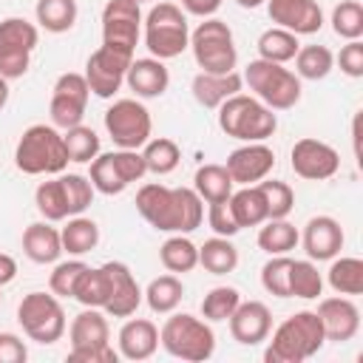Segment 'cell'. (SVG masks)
<instances>
[{
  "instance_id": "22",
  "label": "cell",
  "mask_w": 363,
  "mask_h": 363,
  "mask_svg": "<svg viewBox=\"0 0 363 363\" xmlns=\"http://www.w3.org/2000/svg\"><path fill=\"white\" fill-rule=\"evenodd\" d=\"M230 320V335L241 346H258L261 340L269 337L272 332V315L269 306L261 301H241L235 312L227 318Z\"/></svg>"
},
{
  "instance_id": "56",
  "label": "cell",
  "mask_w": 363,
  "mask_h": 363,
  "mask_svg": "<svg viewBox=\"0 0 363 363\" xmlns=\"http://www.w3.org/2000/svg\"><path fill=\"white\" fill-rule=\"evenodd\" d=\"M9 94H11V91H9V79H6V77H0V111L6 108V102H9Z\"/></svg>"
},
{
  "instance_id": "5",
  "label": "cell",
  "mask_w": 363,
  "mask_h": 363,
  "mask_svg": "<svg viewBox=\"0 0 363 363\" xmlns=\"http://www.w3.org/2000/svg\"><path fill=\"white\" fill-rule=\"evenodd\" d=\"M216 111H218V128L238 142H264L278 128V116L272 113V108H267L261 99L247 94H235L224 99Z\"/></svg>"
},
{
  "instance_id": "15",
  "label": "cell",
  "mask_w": 363,
  "mask_h": 363,
  "mask_svg": "<svg viewBox=\"0 0 363 363\" xmlns=\"http://www.w3.org/2000/svg\"><path fill=\"white\" fill-rule=\"evenodd\" d=\"M88 96H91V88L82 74H77V71L60 74V79L51 88V105H48L51 125L62 128V130L79 125L85 116V108H88Z\"/></svg>"
},
{
  "instance_id": "59",
  "label": "cell",
  "mask_w": 363,
  "mask_h": 363,
  "mask_svg": "<svg viewBox=\"0 0 363 363\" xmlns=\"http://www.w3.org/2000/svg\"><path fill=\"white\" fill-rule=\"evenodd\" d=\"M136 3H145V0H136Z\"/></svg>"
},
{
  "instance_id": "36",
  "label": "cell",
  "mask_w": 363,
  "mask_h": 363,
  "mask_svg": "<svg viewBox=\"0 0 363 363\" xmlns=\"http://www.w3.org/2000/svg\"><path fill=\"white\" fill-rule=\"evenodd\" d=\"M34 14H37L40 28L51 34H65L74 28L79 9H77V0H37Z\"/></svg>"
},
{
  "instance_id": "44",
  "label": "cell",
  "mask_w": 363,
  "mask_h": 363,
  "mask_svg": "<svg viewBox=\"0 0 363 363\" xmlns=\"http://www.w3.org/2000/svg\"><path fill=\"white\" fill-rule=\"evenodd\" d=\"M332 31L343 40L363 37V6L357 0H343L332 9Z\"/></svg>"
},
{
  "instance_id": "45",
  "label": "cell",
  "mask_w": 363,
  "mask_h": 363,
  "mask_svg": "<svg viewBox=\"0 0 363 363\" xmlns=\"http://www.w3.org/2000/svg\"><path fill=\"white\" fill-rule=\"evenodd\" d=\"M261 193H264V201H267V216L269 218H286L295 207V190L286 184V182H278V179H261L258 182Z\"/></svg>"
},
{
  "instance_id": "20",
  "label": "cell",
  "mask_w": 363,
  "mask_h": 363,
  "mask_svg": "<svg viewBox=\"0 0 363 363\" xmlns=\"http://www.w3.org/2000/svg\"><path fill=\"white\" fill-rule=\"evenodd\" d=\"M309 255V261H332L343 250V227L332 216H312L298 238Z\"/></svg>"
},
{
  "instance_id": "54",
  "label": "cell",
  "mask_w": 363,
  "mask_h": 363,
  "mask_svg": "<svg viewBox=\"0 0 363 363\" xmlns=\"http://www.w3.org/2000/svg\"><path fill=\"white\" fill-rule=\"evenodd\" d=\"M17 278V261L9 252H0V286L11 284Z\"/></svg>"
},
{
  "instance_id": "57",
  "label": "cell",
  "mask_w": 363,
  "mask_h": 363,
  "mask_svg": "<svg viewBox=\"0 0 363 363\" xmlns=\"http://www.w3.org/2000/svg\"><path fill=\"white\" fill-rule=\"evenodd\" d=\"M241 9H258L261 3H267V0H235Z\"/></svg>"
},
{
  "instance_id": "16",
  "label": "cell",
  "mask_w": 363,
  "mask_h": 363,
  "mask_svg": "<svg viewBox=\"0 0 363 363\" xmlns=\"http://www.w3.org/2000/svg\"><path fill=\"white\" fill-rule=\"evenodd\" d=\"M142 34V11L136 0H108L102 9V45L136 51Z\"/></svg>"
},
{
  "instance_id": "49",
  "label": "cell",
  "mask_w": 363,
  "mask_h": 363,
  "mask_svg": "<svg viewBox=\"0 0 363 363\" xmlns=\"http://www.w3.org/2000/svg\"><path fill=\"white\" fill-rule=\"evenodd\" d=\"M207 224L216 235H224V238H233L238 233V224L233 218V210H230V199L224 201H213L210 210H207Z\"/></svg>"
},
{
  "instance_id": "58",
  "label": "cell",
  "mask_w": 363,
  "mask_h": 363,
  "mask_svg": "<svg viewBox=\"0 0 363 363\" xmlns=\"http://www.w3.org/2000/svg\"><path fill=\"white\" fill-rule=\"evenodd\" d=\"M0 289H3V286H0ZM0 301H3V295H0Z\"/></svg>"
},
{
  "instance_id": "42",
  "label": "cell",
  "mask_w": 363,
  "mask_h": 363,
  "mask_svg": "<svg viewBox=\"0 0 363 363\" xmlns=\"http://www.w3.org/2000/svg\"><path fill=\"white\" fill-rule=\"evenodd\" d=\"M323 292V275L318 272L315 261H292L289 267V298H303V301H312Z\"/></svg>"
},
{
  "instance_id": "30",
  "label": "cell",
  "mask_w": 363,
  "mask_h": 363,
  "mask_svg": "<svg viewBox=\"0 0 363 363\" xmlns=\"http://www.w3.org/2000/svg\"><path fill=\"white\" fill-rule=\"evenodd\" d=\"M60 241H62V252L79 258L99 244V224L94 218H85L82 213L71 216L65 218V227L60 230Z\"/></svg>"
},
{
  "instance_id": "32",
  "label": "cell",
  "mask_w": 363,
  "mask_h": 363,
  "mask_svg": "<svg viewBox=\"0 0 363 363\" xmlns=\"http://www.w3.org/2000/svg\"><path fill=\"white\" fill-rule=\"evenodd\" d=\"M159 261L167 272H190L199 267V247L184 233H170V238L159 247Z\"/></svg>"
},
{
  "instance_id": "14",
  "label": "cell",
  "mask_w": 363,
  "mask_h": 363,
  "mask_svg": "<svg viewBox=\"0 0 363 363\" xmlns=\"http://www.w3.org/2000/svg\"><path fill=\"white\" fill-rule=\"evenodd\" d=\"M130 62H133L130 51H122V48H113V45H99L88 57L85 74H82L91 94H96L99 99H111L122 88Z\"/></svg>"
},
{
  "instance_id": "34",
  "label": "cell",
  "mask_w": 363,
  "mask_h": 363,
  "mask_svg": "<svg viewBox=\"0 0 363 363\" xmlns=\"http://www.w3.org/2000/svg\"><path fill=\"white\" fill-rule=\"evenodd\" d=\"M111 298V278H108V269L105 264L102 267H88L77 286H74V301H79L82 306H96V309H105Z\"/></svg>"
},
{
  "instance_id": "52",
  "label": "cell",
  "mask_w": 363,
  "mask_h": 363,
  "mask_svg": "<svg viewBox=\"0 0 363 363\" xmlns=\"http://www.w3.org/2000/svg\"><path fill=\"white\" fill-rule=\"evenodd\" d=\"M28 349L14 332H0V363H26Z\"/></svg>"
},
{
  "instance_id": "39",
  "label": "cell",
  "mask_w": 363,
  "mask_h": 363,
  "mask_svg": "<svg viewBox=\"0 0 363 363\" xmlns=\"http://www.w3.org/2000/svg\"><path fill=\"white\" fill-rule=\"evenodd\" d=\"M301 43H298V34L286 31V28H267L261 37H258V57L261 60H269V62H289L295 60Z\"/></svg>"
},
{
  "instance_id": "1",
  "label": "cell",
  "mask_w": 363,
  "mask_h": 363,
  "mask_svg": "<svg viewBox=\"0 0 363 363\" xmlns=\"http://www.w3.org/2000/svg\"><path fill=\"white\" fill-rule=\"evenodd\" d=\"M139 216L159 233H193L204 221V201L193 187H164L147 182L136 190Z\"/></svg>"
},
{
  "instance_id": "47",
  "label": "cell",
  "mask_w": 363,
  "mask_h": 363,
  "mask_svg": "<svg viewBox=\"0 0 363 363\" xmlns=\"http://www.w3.org/2000/svg\"><path fill=\"white\" fill-rule=\"evenodd\" d=\"M289 255H269V261L261 267V286L275 298H289Z\"/></svg>"
},
{
  "instance_id": "38",
  "label": "cell",
  "mask_w": 363,
  "mask_h": 363,
  "mask_svg": "<svg viewBox=\"0 0 363 363\" xmlns=\"http://www.w3.org/2000/svg\"><path fill=\"white\" fill-rule=\"evenodd\" d=\"M298 227L289 224L286 218H267V224L258 230V247L269 255H286L289 250L298 247Z\"/></svg>"
},
{
  "instance_id": "33",
  "label": "cell",
  "mask_w": 363,
  "mask_h": 363,
  "mask_svg": "<svg viewBox=\"0 0 363 363\" xmlns=\"http://www.w3.org/2000/svg\"><path fill=\"white\" fill-rule=\"evenodd\" d=\"M199 264L210 272V275H227L238 267V250L230 238L224 235H213L199 247Z\"/></svg>"
},
{
  "instance_id": "17",
  "label": "cell",
  "mask_w": 363,
  "mask_h": 363,
  "mask_svg": "<svg viewBox=\"0 0 363 363\" xmlns=\"http://www.w3.org/2000/svg\"><path fill=\"white\" fill-rule=\"evenodd\" d=\"M289 164H292L295 176H301L306 182H323V179H332L337 173L340 156L332 145H326L320 139H312V136H303L292 145Z\"/></svg>"
},
{
  "instance_id": "2",
  "label": "cell",
  "mask_w": 363,
  "mask_h": 363,
  "mask_svg": "<svg viewBox=\"0 0 363 363\" xmlns=\"http://www.w3.org/2000/svg\"><path fill=\"white\" fill-rule=\"evenodd\" d=\"M323 343H326V335H323V323L318 312L301 309L278 323L264 352V360L267 363H303L312 354H318Z\"/></svg>"
},
{
  "instance_id": "21",
  "label": "cell",
  "mask_w": 363,
  "mask_h": 363,
  "mask_svg": "<svg viewBox=\"0 0 363 363\" xmlns=\"http://www.w3.org/2000/svg\"><path fill=\"white\" fill-rule=\"evenodd\" d=\"M318 318L323 323V335L326 340H335V343H346L357 335L360 329V309L354 306L352 298L346 295H335V298H323L318 303Z\"/></svg>"
},
{
  "instance_id": "53",
  "label": "cell",
  "mask_w": 363,
  "mask_h": 363,
  "mask_svg": "<svg viewBox=\"0 0 363 363\" xmlns=\"http://www.w3.org/2000/svg\"><path fill=\"white\" fill-rule=\"evenodd\" d=\"M224 0H182V9L184 14H193V17H213L218 9H221Z\"/></svg>"
},
{
  "instance_id": "9",
  "label": "cell",
  "mask_w": 363,
  "mask_h": 363,
  "mask_svg": "<svg viewBox=\"0 0 363 363\" xmlns=\"http://www.w3.org/2000/svg\"><path fill=\"white\" fill-rule=\"evenodd\" d=\"M190 48H193L196 65L204 74H230V71H235L238 51H235L233 31L224 20L204 17V23H199L196 31L190 34Z\"/></svg>"
},
{
  "instance_id": "23",
  "label": "cell",
  "mask_w": 363,
  "mask_h": 363,
  "mask_svg": "<svg viewBox=\"0 0 363 363\" xmlns=\"http://www.w3.org/2000/svg\"><path fill=\"white\" fill-rule=\"evenodd\" d=\"M105 269L111 278V298L105 303V312L111 318H130L142 303V289H139L130 267L122 261H108Z\"/></svg>"
},
{
  "instance_id": "55",
  "label": "cell",
  "mask_w": 363,
  "mask_h": 363,
  "mask_svg": "<svg viewBox=\"0 0 363 363\" xmlns=\"http://www.w3.org/2000/svg\"><path fill=\"white\" fill-rule=\"evenodd\" d=\"M352 142H354V156L360 159V116H354L352 122Z\"/></svg>"
},
{
  "instance_id": "28",
  "label": "cell",
  "mask_w": 363,
  "mask_h": 363,
  "mask_svg": "<svg viewBox=\"0 0 363 363\" xmlns=\"http://www.w3.org/2000/svg\"><path fill=\"white\" fill-rule=\"evenodd\" d=\"M71 337V349H82V346H99L111 340V329H108V318L96 309V306H85L68 329Z\"/></svg>"
},
{
  "instance_id": "41",
  "label": "cell",
  "mask_w": 363,
  "mask_h": 363,
  "mask_svg": "<svg viewBox=\"0 0 363 363\" xmlns=\"http://www.w3.org/2000/svg\"><path fill=\"white\" fill-rule=\"evenodd\" d=\"M335 68V54L326 45H301L295 54V74L301 79H323Z\"/></svg>"
},
{
  "instance_id": "46",
  "label": "cell",
  "mask_w": 363,
  "mask_h": 363,
  "mask_svg": "<svg viewBox=\"0 0 363 363\" xmlns=\"http://www.w3.org/2000/svg\"><path fill=\"white\" fill-rule=\"evenodd\" d=\"M241 303V292L235 286H213L201 301L204 320H227Z\"/></svg>"
},
{
  "instance_id": "8",
  "label": "cell",
  "mask_w": 363,
  "mask_h": 363,
  "mask_svg": "<svg viewBox=\"0 0 363 363\" xmlns=\"http://www.w3.org/2000/svg\"><path fill=\"white\" fill-rule=\"evenodd\" d=\"M145 23V45L156 60H173L184 48H190V26L187 14L176 3H156Z\"/></svg>"
},
{
  "instance_id": "40",
  "label": "cell",
  "mask_w": 363,
  "mask_h": 363,
  "mask_svg": "<svg viewBox=\"0 0 363 363\" xmlns=\"http://www.w3.org/2000/svg\"><path fill=\"white\" fill-rule=\"evenodd\" d=\"M142 159H145V167L147 173H156V176H167L179 167V159H182V150L173 139L167 136H159V139H147L142 145Z\"/></svg>"
},
{
  "instance_id": "11",
  "label": "cell",
  "mask_w": 363,
  "mask_h": 363,
  "mask_svg": "<svg viewBox=\"0 0 363 363\" xmlns=\"http://www.w3.org/2000/svg\"><path fill=\"white\" fill-rule=\"evenodd\" d=\"M147 173L145 159L139 150H111V153H96V159H91V184L94 190L105 193V196H119L122 190H128L133 182H139Z\"/></svg>"
},
{
  "instance_id": "19",
  "label": "cell",
  "mask_w": 363,
  "mask_h": 363,
  "mask_svg": "<svg viewBox=\"0 0 363 363\" xmlns=\"http://www.w3.org/2000/svg\"><path fill=\"white\" fill-rule=\"evenodd\" d=\"M267 14L278 28L292 34H318L323 28V11L318 0H267Z\"/></svg>"
},
{
  "instance_id": "29",
  "label": "cell",
  "mask_w": 363,
  "mask_h": 363,
  "mask_svg": "<svg viewBox=\"0 0 363 363\" xmlns=\"http://www.w3.org/2000/svg\"><path fill=\"white\" fill-rule=\"evenodd\" d=\"M230 210H233V218H235L238 230L258 227L269 218L267 216V201H264V193H261L258 184H241V190H233Z\"/></svg>"
},
{
  "instance_id": "37",
  "label": "cell",
  "mask_w": 363,
  "mask_h": 363,
  "mask_svg": "<svg viewBox=\"0 0 363 363\" xmlns=\"http://www.w3.org/2000/svg\"><path fill=\"white\" fill-rule=\"evenodd\" d=\"M326 281L337 295H360L363 292V261L352 255H340V258L335 255L326 272Z\"/></svg>"
},
{
  "instance_id": "50",
  "label": "cell",
  "mask_w": 363,
  "mask_h": 363,
  "mask_svg": "<svg viewBox=\"0 0 363 363\" xmlns=\"http://www.w3.org/2000/svg\"><path fill=\"white\" fill-rule=\"evenodd\" d=\"M337 65H340V71L346 77L360 79L363 77V43L360 40H349L337 54Z\"/></svg>"
},
{
  "instance_id": "27",
  "label": "cell",
  "mask_w": 363,
  "mask_h": 363,
  "mask_svg": "<svg viewBox=\"0 0 363 363\" xmlns=\"http://www.w3.org/2000/svg\"><path fill=\"white\" fill-rule=\"evenodd\" d=\"M23 252L34 264H54L62 255L60 230L51 221H34L23 230Z\"/></svg>"
},
{
  "instance_id": "10",
  "label": "cell",
  "mask_w": 363,
  "mask_h": 363,
  "mask_svg": "<svg viewBox=\"0 0 363 363\" xmlns=\"http://www.w3.org/2000/svg\"><path fill=\"white\" fill-rule=\"evenodd\" d=\"M17 320L23 332L43 346L57 343L65 335V309L54 292H28L17 306Z\"/></svg>"
},
{
  "instance_id": "51",
  "label": "cell",
  "mask_w": 363,
  "mask_h": 363,
  "mask_svg": "<svg viewBox=\"0 0 363 363\" xmlns=\"http://www.w3.org/2000/svg\"><path fill=\"white\" fill-rule=\"evenodd\" d=\"M71 363H116L119 352L111 343H99V346H82V349H71L68 352Z\"/></svg>"
},
{
  "instance_id": "35",
  "label": "cell",
  "mask_w": 363,
  "mask_h": 363,
  "mask_svg": "<svg viewBox=\"0 0 363 363\" xmlns=\"http://www.w3.org/2000/svg\"><path fill=\"white\" fill-rule=\"evenodd\" d=\"M142 298L147 301L150 312L170 315L182 303V298H184V284L176 275H159V278H153L147 284V289L142 292Z\"/></svg>"
},
{
  "instance_id": "31",
  "label": "cell",
  "mask_w": 363,
  "mask_h": 363,
  "mask_svg": "<svg viewBox=\"0 0 363 363\" xmlns=\"http://www.w3.org/2000/svg\"><path fill=\"white\" fill-rule=\"evenodd\" d=\"M233 179L227 173L224 164H201L193 176V190L199 193L201 201L213 204V201H224L233 196Z\"/></svg>"
},
{
  "instance_id": "13",
  "label": "cell",
  "mask_w": 363,
  "mask_h": 363,
  "mask_svg": "<svg viewBox=\"0 0 363 363\" xmlns=\"http://www.w3.org/2000/svg\"><path fill=\"white\" fill-rule=\"evenodd\" d=\"M105 130L116 147L139 150L150 139L153 119H150V111L139 99H116L105 111Z\"/></svg>"
},
{
  "instance_id": "4",
  "label": "cell",
  "mask_w": 363,
  "mask_h": 363,
  "mask_svg": "<svg viewBox=\"0 0 363 363\" xmlns=\"http://www.w3.org/2000/svg\"><path fill=\"white\" fill-rule=\"evenodd\" d=\"M94 184L82 173H57V179L40 182L34 190V204L45 221H65L79 216L94 201Z\"/></svg>"
},
{
  "instance_id": "7",
  "label": "cell",
  "mask_w": 363,
  "mask_h": 363,
  "mask_svg": "<svg viewBox=\"0 0 363 363\" xmlns=\"http://www.w3.org/2000/svg\"><path fill=\"white\" fill-rule=\"evenodd\" d=\"M241 79L250 85L255 99H261L272 111H289L301 102V77L284 68L281 62H269L258 57L244 68Z\"/></svg>"
},
{
  "instance_id": "12",
  "label": "cell",
  "mask_w": 363,
  "mask_h": 363,
  "mask_svg": "<svg viewBox=\"0 0 363 363\" xmlns=\"http://www.w3.org/2000/svg\"><path fill=\"white\" fill-rule=\"evenodd\" d=\"M40 43V31L26 17L0 20V77L20 79L31 65V51Z\"/></svg>"
},
{
  "instance_id": "3",
  "label": "cell",
  "mask_w": 363,
  "mask_h": 363,
  "mask_svg": "<svg viewBox=\"0 0 363 363\" xmlns=\"http://www.w3.org/2000/svg\"><path fill=\"white\" fill-rule=\"evenodd\" d=\"M14 164L26 176H54L68 167V150L62 133L54 125H31L23 130L14 147Z\"/></svg>"
},
{
  "instance_id": "43",
  "label": "cell",
  "mask_w": 363,
  "mask_h": 363,
  "mask_svg": "<svg viewBox=\"0 0 363 363\" xmlns=\"http://www.w3.org/2000/svg\"><path fill=\"white\" fill-rule=\"evenodd\" d=\"M62 142H65V150H68V162L85 164V162L96 159V153H99V136H96V130L88 128V125H82V122L74 125V128H65Z\"/></svg>"
},
{
  "instance_id": "24",
  "label": "cell",
  "mask_w": 363,
  "mask_h": 363,
  "mask_svg": "<svg viewBox=\"0 0 363 363\" xmlns=\"http://www.w3.org/2000/svg\"><path fill=\"white\" fill-rule=\"evenodd\" d=\"M128 88L136 94V99H156L167 91L170 85V71L164 68V60L156 57H142L133 60L128 74H125Z\"/></svg>"
},
{
  "instance_id": "48",
  "label": "cell",
  "mask_w": 363,
  "mask_h": 363,
  "mask_svg": "<svg viewBox=\"0 0 363 363\" xmlns=\"http://www.w3.org/2000/svg\"><path fill=\"white\" fill-rule=\"evenodd\" d=\"M85 269H88V264L79 261V258L60 261V264L54 267L51 278H48L51 292H54L57 298H74V286H77V281H79V275H82Z\"/></svg>"
},
{
  "instance_id": "25",
  "label": "cell",
  "mask_w": 363,
  "mask_h": 363,
  "mask_svg": "<svg viewBox=\"0 0 363 363\" xmlns=\"http://www.w3.org/2000/svg\"><path fill=\"white\" fill-rule=\"evenodd\" d=\"M159 349V329L147 318H130L119 329V357L147 360Z\"/></svg>"
},
{
  "instance_id": "26",
  "label": "cell",
  "mask_w": 363,
  "mask_h": 363,
  "mask_svg": "<svg viewBox=\"0 0 363 363\" xmlns=\"http://www.w3.org/2000/svg\"><path fill=\"white\" fill-rule=\"evenodd\" d=\"M241 88H244V79L235 71H230V74H204V71H199L190 82L193 99L201 108H218L224 99L241 94Z\"/></svg>"
},
{
  "instance_id": "18",
  "label": "cell",
  "mask_w": 363,
  "mask_h": 363,
  "mask_svg": "<svg viewBox=\"0 0 363 363\" xmlns=\"http://www.w3.org/2000/svg\"><path fill=\"white\" fill-rule=\"evenodd\" d=\"M233 184H258L275 167V153L264 142H247L235 147L224 162Z\"/></svg>"
},
{
  "instance_id": "6",
  "label": "cell",
  "mask_w": 363,
  "mask_h": 363,
  "mask_svg": "<svg viewBox=\"0 0 363 363\" xmlns=\"http://www.w3.org/2000/svg\"><path fill=\"white\" fill-rule=\"evenodd\" d=\"M159 343L164 346L167 354L179 360L201 363L210 360L216 352V332L210 329V320H201L187 312H176L162 323Z\"/></svg>"
}]
</instances>
